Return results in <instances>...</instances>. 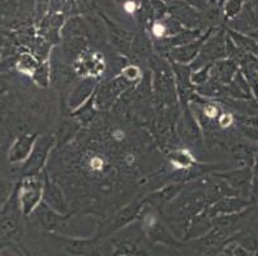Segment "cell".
<instances>
[{"mask_svg": "<svg viewBox=\"0 0 258 256\" xmlns=\"http://www.w3.org/2000/svg\"><path fill=\"white\" fill-rule=\"evenodd\" d=\"M22 219L23 215L15 190L9 200L0 209V250L6 246L21 242L23 236Z\"/></svg>", "mask_w": 258, "mask_h": 256, "instance_id": "6da1fadb", "label": "cell"}, {"mask_svg": "<svg viewBox=\"0 0 258 256\" xmlns=\"http://www.w3.org/2000/svg\"><path fill=\"white\" fill-rule=\"evenodd\" d=\"M138 220L142 225L145 238L152 245H165L177 248L182 247V245H184L181 239H177L171 233L167 225L162 220L161 214L151 205H148L145 211L144 209H142Z\"/></svg>", "mask_w": 258, "mask_h": 256, "instance_id": "7a4b0ae2", "label": "cell"}, {"mask_svg": "<svg viewBox=\"0 0 258 256\" xmlns=\"http://www.w3.org/2000/svg\"><path fill=\"white\" fill-rule=\"evenodd\" d=\"M112 245L111 256H151L148 248V239L143 233L142 225L137 231H128V225L122 231L109 237Z\"/></svg>", "mask_w": 258, "mask_h": 256, "instance_id": "3957f363", "label": "cell"}, {"mask_svg": "<svg viewBox=\"0 0 258 256\" xmlns=\"http://www.w3.org/2000/svg\"><path fill=\"white\" fill-rule=\"evenodd\" d=\"M17 200L23 218H29L41 204L43 199V172L36 176L23 177L17 181Z\"/></svg>", "mask_w": 258, "mask_h": 256, "instance_id": "277c9868", "label": "cell"}, {"mask_svg": "<svg viewBox=\"0 0 258 256\" xmlns=\"http://www.w3.org/2000/svg\"><path fill=\"white\" fill-rule=\"evenodd\" d=\"M54 146H55V137L53 133H43V135L40 133L32 147L31 154L20 165V169H18L20 178L36 176L43 172L49 154Z\"/></svg>", "mask_w": 258, "mask_h": 256, "instance_id": "5b68a950", "label": "cell"}, {"mask_svg": "<svg viewBox=\"0 0 258 256\" xmlns=\"http://www.w3.org/2000/svg\"><path fill=\"white\" fill-rule=\"evenodd\" d=\"M145 204L143 200H137L131 203L130 205L125 206L123 209L116 213L113 217H111L109 219H107L105 222H103L99 225V228L97 229V233H95V238L99 239L100 242H103L104 239L109 238L111 236H113L117 232L122 231L123 228H126L127 225H130L131 223L138 220L140 215V211L144 208Z\"/></svg>", "mask_w": 258, "mask_h": 256, "instance_id": "8992f818", "label": "cell"}, {"mask_svg": "<svg viewBox=\"0 0 258 256\" xmlns=\"http://www.w3.org/2000/svg\"><path fill=\"white\" fill-rule=\"evenodd\" d=\"M75 214L76 211L69 213V214H60L41 201V204L32 211L30 218L40 231L51 234H62V231H64L67 223L70 222V219H72V215Z\"/></svg>", "mask_w": 258, "mask_h": 256, "instance_id": "52a82bcc", "label": "cell"}, {"mask_svg": "<svg viewBox=\"0 0 258 256\" xmlns=\"http://www.w3.org/2000/svg\"><path fill=\"white\" fill-rule=\"evenodd\" d=\"M225 56H226V37H225L224 31H219L216 35L211 34L208 36L197 55L196 60L190 65L193 67V70L198 69L205 65L213 64Z\"/></svg>", "mask_w": 258, "mask_h": 256, "instance_id": "ba28073f", "label": "cell"}, {"mask_svg": "<svg viewBox=\"0 0 258 256\" xmlns=\"http://www.w3.org/2000/svg\"><path fill=\"white\" fill-rule=\"evenodd\" d=\"M51 237L58 239L63 245V248L69 253L75 256H103L100 252V241L95 237L90 238H79V237L60 236L51 234Z\"/></svg>", "mask_w": 258, "mask_h": 256, "instance_id": "9c48e42d", "label": "cell"}, {"mask_svg": "<svg viewBox=\"0 0 258 256\" xmlns=\"http://www.w3.org/2000/svg\"><path fill=\"white\" fill-rule=\"evenodd\" d=\"M40 133L31 132L18 135L13 138L11 146H9L8 154H7V160L11 165H21L26 159L31 154L32 147L36 142Z\"/></svg>", "mask_w": 258, "mask_h": 256, "instance_id": "30bf717a", "label": "cell"}, {"mask_svg": "<svg viewBox=\"0 0 258 256\" xmlns=\"http://www.w3.org/2000/svg\"><path fill=\"white\" fill-rule=\"evenodd\" d=\"M41 201L57 213L69 214V203L66 200L62 190L57 186V183L50 180L46 170H43V199Z\"/></svg>", "mask_w": 258, "mask_h": 256, "instance_id": "8fae6325", "label": "cell"}, {"mask_svg": "<svg viewBox=\"0 0 258 256\" xmlns=\"http://www.w3.org/2000/svg\"><path fill=\"white\" fill-rule=\"evenodd\" d=\"M213 28H210L207 31V34L201 36L199 39H197L196 41L186 44L184 46H177V48H173L171 50H168V55L172 56L173 62L176 64H184V65H190L191 63L196 60L197 55L201 51L202 46L205 44L206 40L208 39L211 34H212Z\"/></svg>", "mask_w": 258, "mask_h": 256, "instance_id": "7c38bea8", "label": "cell"}, {"mask_svg": "<svg viewBox=\"0 0 258 256\" xmlns=\"http://www.w3.org/2000/svg\"><path fill=\"white\" fill-rule=\"evenodd\" d=\"M103 20L107 23L108 28V35H109V39L112 41V45L122 54H126L127 55L128 53L133 49L134 44V35L131 32H128L126 28L121 27L119 25H117L116 22L111 21L109 18L105 16V14L100 13Z\"/></svg>", "mask_w": 258, "mask_h": 256, "instance_id": "4fadbf2b", "label": "cell"}, {"mask_svg": "<svg viewBox=\"0 0 258 256\" xmlns=\"http://www.w3.org/2000/svg\"><path fill=\"white\" fill-rule=\"evenodd\" d=\"M184 186L185 183H171V185H167L163 189L157 190V191H153L152 194L147 195L143 199V201H144L145 205H151L152 208L156 209L161 214L165 206L170 204L180 194V191L184 189Z\"/></svg>", "mask_w": 258, "mask_h": 256, "instance_id": "5bb4252c", "label": "cell"}, {"mask_svg": "<svg viewBox=\"0 0 258 256\" xmlns=\"http://www.w3.org/2000/svg\"><path fill=\"white\" fill-rule=\"evenodd\" d=\"M95 86H97V82L91 77H86V78L77 82L74 88L71 89V93H70L69 99H67V107H69V109L74 112V110L79 109L83 104H85L89 99L95 94L94 93Z\"/></svg>", "mask_w": 258, "mask_h": 256, "instance_id": "9a60e30c", "label": "cell"}, {"mask_svg": "<svg viewBox=\"0 0 258 256\" xmlns=\"http://www.w3.org/2000/svg\"><path fill=\"white\" fill-rule=\"evenodd\" d=\"M216 178H220L226 182L236 194H248L249 192V185L252 182V173L248 168L245 169H233L226 172L213 173Z\"/></svg>", "mask_w": 258, "mask_h": 256, "instance_id": "2e32d148", "label": "cell"}, {"mask_svg": "<svg viewBox=\"0 0 258 256\" xmlns=\"http://www.w3.org/2000/svg\"><path fill=\"white\" fill-rule=\"evenodd\" d=\"M249 204L250 201L243 200V199L226 196L213 203L208 208H206V210H207V214L211 218H215L220 217V215H230L240 213V211H244V209L248 208Z\"/></svg>", "mask_w": 258, "mask_h": 256, "instance_id": "e0dca14e", "label": "cell"}, {"mask_svg": "<svg viewBox=\"0 0 258 256\" xmlns=\"http://www.w3.org/2000/svg\"><path fill=\"white\" fill-rule=\"evenodd\" d=\"M213 222L212 218L207 214V210H202L201 213L194 215L187 224L186 232L181 238L182 242H187L191 239H197L207 234L212 229Z\"/></svg>", "mask_w": 258, "mask_h": 256, "instance_id": "ac0fdd59", "label": "cell"}, {"mask_svg": "<svg viewBox=\"0 0 258 256\" xmlns=\"http://www.w3.org/2000/svg\"><path fill=\"white\" fill-rule=\"evenodd\" d=\"M236 72V65L233 60L230 59H220L215 62L211 67V77L219 81L220 83H230L233 81Z\"/></svg>", "mask_w": 258, "mask_h": 256, "instance_id": "d6986e66", "label": "cell"}, {"mask_svg": "<svg viewBox=\"0 0 258 256\" xmlns=\"http://www.w3.org/2000/svg\"><path fill=\"white\" fill-rule=\"evenodd\" d=\"M79 128L80 122L75 119L72 116L70 118L60 119L59 124L57 127V131H55V133H53L54 137H55V146H62L66 142H69L72 137H75Z\"/></svg>", "mask_w": 258, "mask_h": 256, "instance_id": "ffe728a7", "label": "cell"}, {"mask_svg": "<svg viewBox=\"0 0 258 256\" xmlns=\"http://www.w3.org/2000/svg\"><path fill=\"white\" fill-rule=\"evenodd\" d=\"M32 78H34L35 83L37 84V88L46 89L50 83V65L48 62H44L36 67V69L32 73Z\"/></svg>", "mask_w": 258, "mask_h": 256, "instance_id": "44dd1931", "label": "cell"}, {"mask_svg": "<svg viewBox=\"0 0 258 256\" xmlns=\"http://www.w3.org/2000/svg\"><path fill=\"white\" fill-rule=\"evenodd\" d=\"M13 138H15V136L12 135V132L9 131L6 119L3 116H0V155L8 154L9 146H11Z\"/></svg>", "mask_w": 258, "mask_h": 256, "instance_id": "7402d4cb", "label": "cell"}, {"mask_svg": "<svg viewBox=\"0 0 258 256\" xmlns=\"http://www.w3.org/2000/svg\"><path fill=\"white\" fill-rule=\"evenodd\" d=\"M16 186H17V182L15 181L0 177V209L9 200V197L15 192Z\"/></svg>", "mask_w": 258, "mask_h": 256, "instance_id": "603a6c76", "label": "cell"}, {"mask_svg": "<svg viewBox=\"0 0 258 256\" xmlns=\"http://www.w3.org/2000/svg\"><path fill=\"white\" fill-rule=\"evenodd\" d=\"M244 0H226L224 3V14L226 20H233L241 12Z\"/></svg>", "mask_w": 258, "mask_h": 256, "instance_id": "cb8c5ba5", "label": "cell"}, {"mask_svg": "<svg viewBox=\"0 0 258 256\" xmlns=\"http://www.w3.org/2000/svg\"><path fill=\"white\" fill-rule=\"evenodd\" d=\"M0 256H26L25 246L22 243H13L0 250Z\"/></svg>", "mask_w": 258, "mask_h": 256, "instance_id": "d4e9b609", "label": "cell"}, {"mask_svg": "<svg viewBox=\"0 0 258 256\" xmlns=\"http://www.w3.org/2000/svg\"><path fill=\"white\" fill-rule=\"evenodd\" d=\"M20 69L26 73H34V70L36 69V67L39 65V63L30 55H23L20 59Z\"/></svg>", "mask_w": 258, "mask_h": 256, "instance_id": "484cf974", "label": "cell"}, {"mask_svg": "<svg viewBox=\"0 0 258 256\" xmlns=\"http://www.w3.org/2000/svg\"><path fill=\"white\" fill-rule=\"evenodd\" d=\"M184 2L189 7H193L194 9H198V11H207V0H184Z\"/></svg>", "mask_w": 258, "mask_h": 256, "instance_id": "4316f807", "label": "cell"}, {"mask_svg": "<svg viewBox=\"0 0 258 256\" xmlns=\"http://www.w3.org/2000/svg\"><path fill=\"white\" fill-rule=\"evenodd\" d=\"M207 3L210 4V6H216V4L219 3V0H207Z\"/></svg>", "mask_w": 258, "mask_h": 256, "instance_id": "83f0119b", "label": "cell"}, {"mask_svg": "<svg viewBox=\"0 0 258 256\" xmlns=\"http://www.w3.org/2000/svg\"><path fill=\"white\" fill-rule=\"evenodd\" d=\"M255 6H254V8H255V13H258V0H255Z\"/></svg>", "mask_w": 258, "mask_h": 256, "instance_id": "f1b7e54d", "label": "cell"}, {"mask_svg": "<svg viewBox=\"0 0 258 256\" xmlns=\"http://www.w3.org/2000/svg\"><path fill=\"white\" fill-rule=\"evenodd\" d=\"M252 256H258V250H257V251H254V252L252 253Z\"/></svg>", "mask_w": 258, "mask_h": 256, "instance_id": "f546056e", "label": "cell"}]
</instances>
